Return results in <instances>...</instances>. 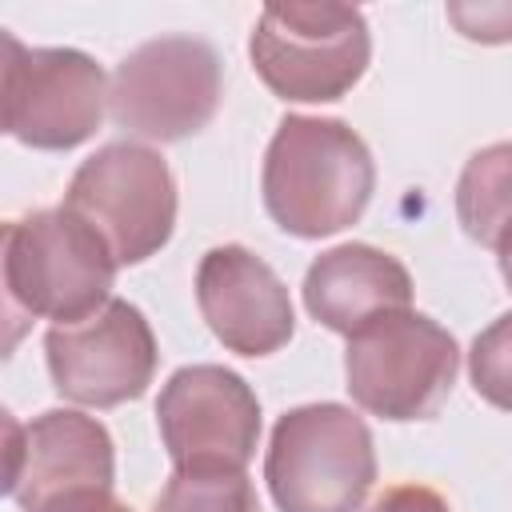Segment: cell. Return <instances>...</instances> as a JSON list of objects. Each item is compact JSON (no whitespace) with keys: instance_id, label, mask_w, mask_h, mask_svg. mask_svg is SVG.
Listing matches in <instances>:
<instances>
[{"instance_id":"9a60e30c","label":"cell","mask_w":512,"mask_h":512,"mask_svg":"<svg viewBox=\"0 0 512 512\" xmlns=\"http://www.w3.org/2000/svg\"><path fill=\"white\" fill-rule=\"evenodd\" d=\"M156 512H260V504L244 472L184 468L160 492Z\"/></svg>"},{"instance_id":"ba28073f","label":"cell","mask_w":512,"mask_h":512,"mask_svg":"<svg viewBox=\"0 0 512 512\" xmlns=\"http://www.w3.org/2000/svg\"><path fill=\"white\" fill-rule=\"evenodd\" d=\"M164 448L184 468H232L244 472V464L256 452L260 436V404L252 388L216 364H192L180 368L156 404Z\"/></svg>"},{"instance_id":"52a82bcc","label":"cell","mask_w":512,"mask_h":512,"mask_svg":"<svg viewBox=\"0 0 512 512\" xmlns=\"http://www.w3.org/2000/svg\"><path fill=\"white\" fill-rule=\"evenodd\" d=\"M220 104V60L196 36H160L120 60L108 108L112 120L144 140H184Z\"/></svg>"},{"instance_id":"30bf717a","label":"cell","mask_w":512,"mask_h":512,"mask_svg":"<svg viewBox=\"0 0 512 512\" xmlns=\"http://www.w3.org/2000/svg\"><path fill=\"white\" fill-rule=\"evenodd\" d=\"M196 300L216 340L240 356H268L292 336V300L280 276L240 244L212 248L196 272Z\"/></svg>"},{"instance_id":"8992f818","label":"cell","mask_w":512,"mask_h":512,"mask_svg":"<svg viewBox=\"0 0 512 512\" xmlns=\"http://www.w3.org/2000/svg\"><path fill=\"white\" fill-rule=\"evenodd\" d=\"M64 208L104 236L116 264H140L172 236V172L152 148L108 144L80 164Z\"/></svg>"},{"instance_id":"ac0fdd59","label":"cell","mask_w":512,"mask_h":512,"mask_svg":"<svg viewBox=\"0 0 512 512\" xmlns=\"http://www.w3.org/2000/svg\"><path fill=\"white\" fill-rule=\"evenodd\" d=\"M24 444H28V428H20V420L0 404V496L16 492V484H20Z\"/></svg>"},{"instance_id":"8fae6325","label":"cell","mask_w":512,"mask_h":512,"mask_svg":"<svg viewBox=\"0 0 512 512\" xmlns=\"http://www.w3.org/2000/svg\"><path fill=\"white\" fill-rule=\"evenodd\" d=\"M104 72L72 48L28 52L12 100V124L32 148H76L104 116Z\"/></svg>"},{"instance_id":"3957f363","label":"cell","mask_w":512,"mask_h":512,"mask_svg":"<svg viewBox=\"0 0 512 512\" xmlns=\"http://www.w3.org/2000/svg\"><path fill=\"white\" fill-rule=\"evenodd\" d=\"M252 64L284 100H336L368 68V28L348 4H268Z\"/></svg>"},{"instance_id":"5b68a950","label":"cell","mask_w":512,"mask_h":512,"mask_svg":"<svg viewBox=\"0 0 512 512\" xmlns=\"http://www.w3.org/2000/svg\"><path fill=\"white\" fill-rule=\"evenodd\" d=\"M8 276L32 316L80 324L108 304L116 260L92 224L68 208H48L12 224Z\"/></svg>"},{"instance_id":"4fadbf2b","label":"cell","mask_w":512,"mask_h":512,"mask_svg":"<svg viewBox=\"0 0 512 512\" xmlns=\"http://www.w3.org/2000/svg\"><path fill=\"white\" fill-rule=\"evenodd\" d=\"M112 484V440L108 432L80 412H44L28 428L24 472L16 484V500L24 512H40L48 500L80 488Z\"/></svg>"},{"instance_id":"6da1fadb","label":"cell","mask_w":512,"mask_h":512,"mask_svg":"<svg viewBox=\"0 0 512 512\" xmlns=\"http://www.w3.org/2000/svg\"><path fill=\"white\" fill-rule=\"evenodd\" d=\"M372 156L340 120L288 116L264 156V204L292 236H332L360 220L372 196Z\"/></svg>"},{"instance_id":"5bb4252c","label":"cell","mask_w":512,"mask_h":512,"mask_svg":"<svg viewBox=\"0 0 512 512\" xmlns=\"http://www.w3.org/2000/svg\"><path fill=\"white\" fill-rule=\"evenodd\" d=\"M456 204L468 236H476L504 260L508 252V148L504 144L472 156V164L464 168Z\"/></svg>"},{"instance_id":"277c9868","label":"cell","mask_w":512,"mask_h":512,"mask_svg":"<svg viewBox=\"0 0 512 512\" xmlns=\"http://www.w3.org/2000/svg\"><path fill=\"white\" fill-rule=\"evenodd\" d=\"M348 392L384 420H428L452 392L456 340L420 312H392L348 336Z\"/></svg>"},{"instance_id":"d6986e66","label":"cell","mask_w":512,"mask_h":512,"mask_svg":"<svg viewBox=\"0 0 512 512\" xmlns=\"http://www.w3.org/2000/svg\"><path fill=\"white\" fill-rule=\"evenodd\" d=\"M24 60H28V48L12 32L0 28V132H8V124H12V100H16Z\"/></svg>"},{"instance_id":"7c38bea8","label":"cell","mask_w":512,"mask_h":512,"mask_svg":"<svg viewBox=\"0 0 512 512\" xmlns=\"http://www.w3.org/2000/svg\"><path fill=\"white\" fill-rule=\"evenodd\" d=\"M412 300V280L404 264L368 244H344L324 252L304 276V304L308 312L344 336L404 312Z\"/></svg>"},{"instance_id":"9c48e42d","label":"cell","mask_w":512,"mask_h":512,"mask_svg":"<svg viewBox=\"0 0 512 512\" xmlns=\"http://www.w3.org/2000/svg\"><path fill=\"white\" fill-rule=\"evenodd\" d=\"M44 348L56 388L76 404L112 408L136 400L156 372L152 328L128 300H108L80 324H56Z\"/></svg>"},{"instance_id":"7a4b0ae2","label":"cell","mask_w":512,"mask_h":512,"mask_svg":"<svg viewBox=\"0 0 512 512\" xmlns=\"http://www.w3.org/2000/svg\"><path fill=\"white\" fill-rule=\"evenodd\" d=\"M280 512H356L376 480L368 424L340 404L280 416L264 464Z\"/></svg>"},{"instance_id":"44dd1931","label":"cell","mask_w":512,"mask_h":512,"mask_svg":"<svg viewBox=\"0 0 512 512\" xmlns=\"http://www.w3.org/2000/svg\"><path fill=\"white\" fill-rule=\"evenodd\" d=\"M40 512H132V508H124L108 488H80L48 500Z\"/></svg>"},{"instance_id":"e0dca14e","label":"cell","mask_w":512,"mask_h":512,"mask_svg":"<svg viewBox=\"0 0 512 512\" xmlns=\"http://www.w3.org/2000/svg\"><path fill=\"white\" fill-rule=\"evenodd\" d=\"M504 320L508 316H500V324L484 340H476V352H472V380L476 388L488 392L492 404H504V328H508Z\"/></svg>"},{"instance_id":"ffe728a7","label":"cell","mask_w":512,"mask_h":512,"mask_svg":"<svg viewBox=\"0 0 512 512\" xmlns=\"http://www.w3.org/2000/svg\"><path fill=\"white\" fill-rule=\"evenodd\" d=\"M372 512H448V504L432 492V488H420V484H400V488H388Z\"/></svg>"},{"instance_id":"2e32d148","label":"cell","mask_w":512,"mask_h":512,"mask_svg":"<svg viewBox=\"0 0 512 512\" xmlns=\"http://www.w3.org/2000/svg\"><path fill=\"white\" fill-rule=\"evenodd\" d=\"M8 248H12V224H0V356H12L16 344L32 332L36 316L20 304L8 276Z\"/></svg>"}]
</instances>
